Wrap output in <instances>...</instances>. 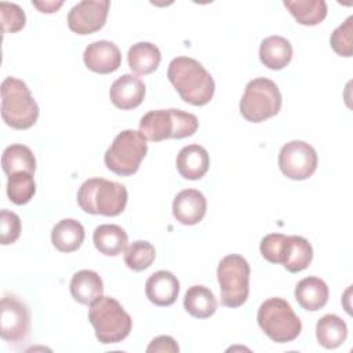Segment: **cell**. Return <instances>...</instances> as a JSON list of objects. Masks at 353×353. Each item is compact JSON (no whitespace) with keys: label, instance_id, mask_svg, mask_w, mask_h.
<instances>
[{"label":"cell","instance_id":"cell-1","mask_svg":"<svg viewBox=\"0 0 353 353\" xmlns=\"http://www.w3.org/2000/svg\"><path fill=\"white\" fill-rule=\"evenodd\" d=\"M167 77L181 99L193 105H207L215 92V81L204 66L190 57L174 58L167 70Z\"/></svg>","mask_w":353,"mask_h":353},{"label":"cell","instance_id":"cell-2","mask_svg":"<svg viewBox=\"0 0 353 353\" xmlns=\"http://www.w3.org/2000/svg\"><path fill=\"white\" fill-rule=\"evenodd\" d=\"M127 200L125 186L105 178H90L81 183L77 192L79 207L92 215H120L125 210Z\"/></svg>","mask_w":353,"mask_h":353},{"label":"cell","instance_id":"cell-3","mask_svg":"<svg viewBox=\"0 0 353 353\" xmlns=\"http://www.w3.org/2000/svg\"><path fill=\"white\" fill-rule=\"evenodd\" d=\"M88 320L94 327L97 339L103 345L124 341L132 328L131 316L112 296L102 295L92 302L88 309Z\"/></svg>","mask_w":353,"mask_h":353},{"label":"cell","instance_id":"cell-4","mask_svg":"<svg viewBox=\"0 0 353 353\" xmlns=\"http://www.w3.org/2000/svg\"><path fill=\"white\" fill-rule=\"evenodd\" d=\"M1 117L15 130H28L39 119V105L26 83L17 77H6L1 83Z\"/></svg>","mask_w":353,"mask_h":353},{"label":"cell","instance_id":"cell-5","mask_svg":"<svg viewBox=\"0 0 353 353\" xmlns=\"http://www.w3.org/2000/svg\"><path fill=\"white\" fill-rule=\"evenodd\" d=\"M197 128V117L181 109L150 110L143 114L139 121L141 134L152 142H160L168 138L182 139L192 137Z\"/></svg>","mask_w":353,"mask_h":353},{"label":"cell","instance_id":"cell-6","mask_svg":"<svg viewBox=\"0 0 353 353\" xmlns=\"http://www.w3.org/2000/svg\"><path fill=\"white\" fill-rule=\"evenodd\" d=\"M261 330L277 343L292 342L302 331V323L291 305L283 298H269L258 309Z\"/></svg>","mask_w":353,"mask_h":353},{"label":"cell","instance_id":"cell-7","mask_svg":"<svg viewBox=\"0 0 353 353\" xmlns=\"http://www.w3.org/2000/svg\"><path fill=\"white\" fill-rule=\"evenodd\" d=\"M148 153V139L135 130H124L116 135L103 156L108 170L120 176H130L139 170Z\"/></svg>","mask_w":353,"mask_h":353},{"label":"cell","instance_id":"cell-8","mask_svg":"<svg viewBox=\"0 0 353 353\" xmlns=\"http://www.w3.org/2000/svg\"><path fill=\"white\" fill-rule=\"evenodd\" d=\"M281 92L277 84L266 77L247 83L240 99V113L251 123H262L276 116L281 109Z\"/></svg>","mask_w":353,"mask_h":353},{"label":"cell","instance_id":"cell-9","mask_svg":"<svg viewBox=\"0 0 353 353\" xmlns=\"http://www.w3.org/2000/svg\"><path fill=\"white\" fill-rule=\"evenodd\" d=\"M250 265L237 254L226 255L216 268L221 290V303L226 307H239L245 303L250 294Z\"/></svg>","mask_w":353,"mask_h":353},{"label":"cell","instance_id":"cell-10","mask_svg":"<svg viewBox=\"0 0 353 353\" xmlns=\"http://www.w3.org/2000/svg\"><path fill=\"white\" fill-rule=\"evenodd\" d=\"M319 157L312 145L305 141H291L279 153L281 172L292 181H305L317 170Z\"/></svg>","mask_w":353,"mask_h":353},{"label":"cell","instance_id":"cell-11","mask_svg":"<svg viewBox=\"0 0 353 353\" xmlns=\"http://www.w3.org/2000/svg\"><path fill=\"white\" fill-rule=\"evenodd\" d=\"M30 331V312L23 301L6 294L0 303V335L10 343L25 341Z\"/></svg>","mask_w":353,"mask_h":353},{"label":"cell","instance_id":"cell-12","mask_svg":"<svg viewBox=\"0 0 353 353\" xmlns=\"http://www.w3.org/2000/svg\"><path fill=\"white\" fill-rule=\"evenodd\" d=\"M110 1L84 0L77 3L68 12V26L77 34H91L101 30L108 18Z\"/></svg>","mask_w":353,"mask_h":353},{"label":"cell","instance_id":"cell-13","mask_svg":"<svg viewBox=\"0 0 353 353\" xmlns=\"http://www.w3.org/2000/svg\"><path fill=\"white\" fill-rule=\"evenodd\" d=\"M85 66L95 73L108 74L121 65V52L113 41L99 40L87 46L83 55Z\"/></svg>","mask_w":353,"mask_h":353},{"label":"cell","instance_id":"cell-14","mask_svg":"<svg viewBox=\"0 0 353 353\" xmlns=\"http://www.w3.org/2000/svg\"><path fill=\"white\" fill-rule=\"evenodd\" d=\"M145 92V83L139 77L125 73L110 85L109 97L116 108L121 110H131L143 102Z\"/></svg>","mask_w":353,"mask_h":353},{"label":"cell","instance_id":"cell-15","mask_svg":"<svg viewBox=\"0 0 353 353\" xmlns=\"http://www.w3.org/2000/svg\"><path fill=\"white\" fill-rule=\"evenodd\" d=\"M207 211V200L197 189L181 190L172 201V215L182 225H197Z\"/></svg>","mask_w":353,"mask_h":353},{"label":"cell","instance_id":"cell-16","mask_svg":"<svg viewBox=\"0 0 353 353\" xmlns=\"http://www.w3.org/2000/svg\"><path fill=\"white\" fill-rule=\"evenodd\" d=\"M148 299L156 306L172 305L179 294V281L168 270H159L149 276L145 284Z\"/></svg>","mask_w":353,"mask_h":353},{"label":"cell","instance_id":"cell-17","mask_svg":"<svg viewBox=\"0 0 353 353\" xmlns=\"http://www.w3.org/2000/svg\"><path fill=\"white\" fill-rule=\"evenodd\" d=\"M210 168V154L205 148L192 143L183 146L176 156V170L185 179L197 181Z\"/></svg>","mask_w":353,"mask_h":353},{"label":"cell","instance_id":"cell-18","mask_svg":"<svg viewBox=\"0 0 353 353\" xmlns=\"http://www.w3.org/2000/svg\"><path fill=\"white\" fill-rule=\"evenodd\" d=\"M295 299L299 306L309 312L320 310L328 301V285L324 280L310 276L302 279L295 287Z\"/></svg>","mask_w":353,"mask_h":353},{"label":"cell","instance_id":"cell-19","mask_svg":"<svg viewBox=\"0 0 353 353\" xmlns=\"http://www.w3.org/2000/svg\"><path fill=\"white\" fill-rule=\"evenodd\" d=\"M70 294L81 305H91L103 294V281L101 276L88 269L79 270L70 280Z\"/></svg>","mask_w":353,"mask_h":353},{"label":"cell","instance_id":"cell-20","mask_svg":"<svg viewBox=\"0 0 353 353\" xmlns=\"http://www.w3.org/2000/svg\"><path fill=\"white\" fill-rule=\"evenodd\" d=\"M259 59L266 68L280 70L291 62L292 46L283 36H269L259 46Z\"/></svg>","mask_w":353,"mask_h":353},{"label":"cell","instance_id":"cell-21","mask_svg":"<svg viewBox=\"0 0 353 353\" xmlns=\"http://www.w3.org/2000/svg\"><path fill=\"white\" fill-rule=\"evenodd\" d=\"M85 232L83 225L72 218L61 219L51 230V243L59 252H73L84 241Z\"/></svg>","mask_w":353,"mask_h":353},{"label":"cell","instance_id":"cell-22","mask_svg":"<svg viewBox=\"0 0 353 353\" xmlns=\"http://www.w3.org/2000/svg\"><path fill=\"white\" fill-rule=\"evenodd\" d=\"M92 241L101 254L108 256H117L127 248L128 236L121 226L103 223L95 228Z\"/></svg>","mask_w":353,"mask_h":353},{"label":"cell","instance_id":"cell-23","mask_svg":"<svg viewBox=\"0 0 353 353\" xmlns=\"http://www.w3.org/2000/svg\"><path fill=\"white\" fill-rule=\"evenodd\" d=\"M128 66L130 69L139 76L153 73L161 61L160 50L149 43V41H139L132 44L127 54Z\"/></svg>","mask_w":353,"mask_h":353},{"label":"cell","instance_id":"cell-24","mask_svg":"<svg viewBox=\"0 0 353 353\" xmlns=\"http://www.w3.org/2000/svg\"><path fill=\"white\" fill-rule=\"evenodd\" d=\"M313 259L312 244L302 236H288L281 265L290 273L305 270Z\"/></svg>","mask_w":353,"mask_h":353},{"label":"cell","instance_id":"cell-25","mask_svg":"<svg viewBox=\"0 0 353 353\" xmlns=\"http://www.w3.org/2000/svg\"><path fill=\"white\" fill-rule=\"evenodd\" d=\"M216 298L214 292L204 285H192L183 298L185 310L196 319H208L216 310Z\"/></svg>","mask_w":353,"mask_h":353},{"label":"cell","instance_id":"cell-26","mask_svg":"<svg viewBox=\"0 0 353 353\" xmlns=\"http://www.w3.org/2000/svg\"><path fill=\"white\" fill-rule=\"evenodd\" d=\"M316 338L325 349L339 347L347 338L346 323L336 314H324L316 324Z\"/></svg>","mask_w":353,"mask_h":353},{"label":"cell","instance_id":"cell-27","mask_svg":"<svg viewBox=\"0 0 353 353\" xmlns=\"http://www.w3.org/2000/svg\"><path fill=\"white\" fill-rule=\"evenodd\" d=\"M284 7L305 26L321 23L327 17V3L324 0H285Z\"/></svg>","mask_w":353,"mask_h":353},{"label":"cell","instance_id":"cell-28","mask_svg":"<svg viewBox=\"0 0 353 353\" xmlns=\"http://www.w3.org/2000/svg\"><path fill=\"white\" fill-rule=\"evenodd\" d=\"M1 167L7 175L22 171L34 174L36 159L28 146L22 143H14L4 149L1 156Z\"/></svg>","mask_w":353,"mask_h":353},{"label":"cell","instance_id":"cell-29","mask_svg":"<svg viewBox=\"0 0 353 353\" xmlns=\"http://www.w3.org/2000/svg\"><path fill=\"white\" fill-rule=\"evenodd\" d=\"M36 193V183L32 172H15L8 175L7 179V196L10 201L17 205L29 203Z\"/></svg>","mask_w":353,"mask_h":353},{"label":"cell","instance_id":"cell-30","mask_svg":"<svg viewBox=\"0 0 353 353\" xmlns=\"http://www.w3.org/2000/svg\"><path fill=\"white\" fill-rule=\"evenodd\" d=\"M156 258L154 247L146 240H137L124 250V262L128 269L142 272L152 266Z\"/></svg>","mask_w":353,"mask_h":353},{"label":"cell","instance_id":"cell-31","mask_svg":"<svg viewBox=\"0 0 353 353\" xmlns=\"http://www.w3.org/2000/svg\"><path fill=\"white\" fill-rule=\"evenodd\" d=\"M0 19L3 33H17L25 28L26 15L23 10L15 3H0Z\"/></svg>","mask_w":353,"mask_h":353},{"label":"cell","instance_id":"cell-32","mask_svg":"<svg viewBox=\"0 0 353 353\" xmlns=\"http://www.w3.org/2000/svg\"><path fill=\"white\" fill-rule=\"evenodd\" d=\"M352 32H353V17H347L346 21L331 33L330 44H331V48L338 55L352 57L353 54Z\"/></svg>","mask_w":353,"mask_h":353},{"label":"cell","instance_id":"cell-33","mask_svg":"<svg viewBox=\"0 0 353 353\" xmlns=\"http://www.w3.org/2000/svg\"><path fill=\"white\" fill-rule=\"evenodd\" d=\"M288 236L281 233L266 234L259 244V251L262 256L270 263H281Z\"/></svg>","mask_w":353,"mask_h":353},{"label":"cell","instance_id":"cell-34","mask_svg":"<svg viewBox=\"0 0 353 353\" xmlns=\"http://www.w3.org/2000/svg\"><path fill=\"white\" fill-rule=\"evenodd\" d=\"M21 234V218L10 211H0V241L3 245L12 244L18 240Z\"/></svg>","mask_w":353,"mask_h":353},{"label":"cell","instance_id":"cell-35","mask_svg":"<svg viewBox=\"0 0 353 353\" xmlns=\"http://www.w3.org/2000/svg\"><path fill=\"white\" fill-rule=\"evenodd\" d=\"M148 353H153V352H160V353H178L179 352V346L176 343V341L172 336L168 335H160L156 336L149 346L146 347Z\"/></svg>","mask_w":353,"mask_h":353},{"label":"cell","instance_id":"cell-36","mask_svg":"<svg viewBox=\"0 0 353 353\" xmlns=\"http://www.w3.org/2000/svg\"><path fill=\"white\" fill-rule=\"evenodd\" d=\"M32 4L40 11V12H44V14H52V12H57L63 1H32Z\"/></svg>","mask_w":353,"mask_h":353}]
</instances>
